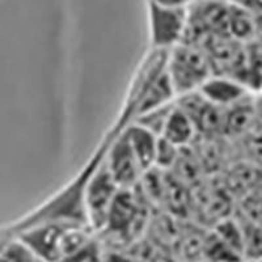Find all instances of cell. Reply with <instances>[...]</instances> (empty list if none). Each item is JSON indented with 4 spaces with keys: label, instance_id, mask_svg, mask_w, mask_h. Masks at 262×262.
<instances>
[{
    "label": "cell",
    "instance_id": "6da1fadb",
    "mask_svg": "<svg viewBox=\"0 0 262 262\" xmlns=\"http://www.w3.org/2000/svg\"><path fill=\"white\" fill-rule=\"evenodd\" d=\"M167 69L177 97L200 91L205 81L214 75L203 49L188 42H181L168 51Z\"/></svg>",
    "mask_w": 262,
    "mask_h": 262
},
{
    "label": "cell",
    "instance_id": "7a4b0ae2",
    "mask_svg": "<svg viewBox=\"0 0 262 262\" xmlns=\"http://www.w3.org/2000/svg\"><path fill=\"white\" fill-rule=\"evenodd\" d=\"M104 155L84 184V209L88 226L93 232H102V229L106 226L107 216L114 200L121 190L107 169Z\"/></svg>",
    "mask_w": 262,
    "mask_h": 262
},
{
    "label": "cell",
    "instance_id": "3957f363",
    "mask_svg": "<svg viewBox=\"0 0 262 262\" xmlns=\"http://www.w3.org/2000/svg\"><path fill=\"white\" fill-rule=\"evenodd\" d=\"M236 203L221 176L207 177L194 189L193 221L203 228H212L219 222L236 214Z\"/></svg>",
    "mask_w": 262,
    "mask_h": 262
},
{
    "label": "cell",
    "instance_id": "277c9868",
    "mask_svg": "<svg viewBox=\"0 0 262 262\" xmlns=\"http://www.w3.org/2000/svg\"><path fill=\"white\" fill-rule=\"evenodd\" d=\"M189 7H165L148 2L149 39L155 50L169 51L186 34Z\"/></svg>",
    "mask_w": 262,
    "mask_h": 262
},
{
    "label": "cell",
    "instance_id": "5b68a950",
    "mask_svg": "<svg viewBox=\"0 0 262 262\" xmlns=\"http://www.w3.org/2000/svg\"><path fill=\"white\" fill-rule=\"evenodd\" d=\"M104 160L119 188L133 189L138 186L143 174V169L131 149L123 131L109 144Z\"/></svg>",
    "mask_w": 262,
    "mask_h": 262
},
{
    "label": "cell",
    "instance_id": "8992f818",
    "mask_svg": "<svg viewBox=\"0 0 262 262\" xmlns=\"http://www.w3.org/2000/svg\"><path fill=\"white\" fill-rule=\"evenodd\" d=\"M219 176L237 202L262 184V165L244 159H235Z\"/></svg>",
    "mask_w": 262,
    "mask_h": 262
},
{
    "label": "cell",
    "instance_id": "52a82bcc",
    "mask_svg": "<svg viewBox=\"0 0 262 262\" xmlns=\"http://www.w3.org/2000/svg\"><path fill=\"white\" fill-rule=\"evenodd\" d=\"M257 123V100L247 96L231 106L223 107V137L231 142L245 135Z\"/></svg>",
    "mask_w": 262,
    "mask_h": 262
},
{
    "label": "cell",
    "instance_id": "ba28073f",
    "mask_svg": "<svg viewBox=\"0 0 262 262\" xmlns=\"http://www.w3.org/2000/svg\"><path fill=\"white\" fill-rule=\"evenodd\" d=\"M200 92L216 106L227 107L252 95L240 81L226 75H212L201 86Z\"/></svg>",
    "mask_w": 262,
    "mask_h": 262
},
{
    "label": "cell",
    "instance_id": "9c48e42d",
    "mask_svg": "<svg viewBox=\"0 0 262 262\" xmlns=\"http://www.w3.org/2000/svg\"><path fill=\"white\" fill-rule=\"evenodd\" d=\"M123 133H125L131 149L137 156L143 172L155 167L156 149H158L160 137L137 122L130 123L123 130Z\"/></svg>",
    "mask_w": 262,
    "mask_h": 262
},
{
    "label": "cell",
    "instance_id": "30bf717a",
    "mask_svg": "<svg viewBox=\"0 0 262 262\" xmlns=\"http://www.w3.org/2000/svg\"><path fill=\"white\" fill-rule=\"evenodd\" d=\"M196 135L198 130L194 125L193 119L181 107L177 106V104H174L164 126L161 138L167 139L168 142L180 148H185L193 144Z\"/></svg>",
    "mask_w": 262,
    "mask_h": 262
},
{
    "label": "cell",
    "instance_id": "8fae6325",
    "mask_svg": "<svg viewBox=\"0 0 262 262\" xmlns=\"http://www.w3.org/2000/svg\"><path fill=\"white\" fill-rule=\"evenodd\" d=\"M228 34L231 38L243 43H248L256 36V18L252 13L245 11L229 0Z\"/></svg>",
    "mask_w": 262,
    "mask_h": 262
},
{
    "label": "cell",
    "instance_id": "7c38bea8",
    "mask_svg": "<svg viewBox=\"0 0 262 262\" xmlns=\"http://www.w3.org/2000/svg\"><path fill=\"white\" fill-rule=\"evenodd\" d=\"M232 143L235 154H237L236 159H244L262 165V123L257 121L253 128Z\"/></svg>",
    "mask_w": 262,
    "mask_h": 262
},
{
    "label": "cell",
    "instance_id": "4fadbf2b",
    "mask_svg": "<svg viewBox=\"0 0 262 262\" xmlns=\"http://www.w3.org/2000/svg\"><path fill=\"white\" fill-rule=\"evenodd\" d=\"M236 216L242 224L245 262L262 261V224L238 215Z\"/></svg>",
    "mask_w": 262,
    "mask_h": 262
},
{
    "label": "cell",
    "instance_id": "5bb4252c",
    "mask_svg": "<svg viewBox=\"0 0 262 262\" xmlns=\"http://www.w3.org/2000/svg\"><path fill=\"white\" fill-rule=\"evenodd\" d=\"M181 148L174 146L173 143L168 142L164 138H159L158 149H156V158H155V167L161 170L169 172L173 168V165L176 164L177 159H179Z\"/></svg>",
    "mask_w": 262,
    "mask_h": 262
},
{
    "label": "cell",
    "instance_id": "9a60e30c",
    "mask_svg": "<svg viewBox=\"0 0 262 262\" xmlns=\"http://www.w3.org/2000/svg\"><path fill=\"white\" fill-rule=\"evenodd\" d=\"M60 262H104V257L100 244L92 238L84 247L63 258Z\"/></svg>",
    "mask_w": 262,
    "mask_h": 262
},
{
    "label": "cell",
    "instance_id": "2e32d148",
    "mask_svg": "<svg viewBox=\"0 0 262 262\" xmlns=\"http://www.w3.org/2000/svg\"><path fill=\"white\" fill-rule=\"evenodd\" d=\"M148 2L165 7H189L193 3V0H148Z\"/></svg>",
    "mask_w": 262,
    "mask_h": 262
},
{
    "label": "cell",
    "instance_id": "e0dca14e",
    "mask_svg": "<svg viewBox=\"0 0 262 262\" xmlns=\"http://www.w3.org/2000/svg\"><path fill=\"white\" fill-rule=\"evenodd\" d=\"M256 36L254 39L262 46V15L256 16Z\"/></svg>",
    "mask_w": 262,
    "mask_h": 262
}]
</instances>
